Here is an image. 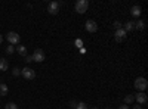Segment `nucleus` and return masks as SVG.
Wrapping results in <instances>:
<instances>
[{"label": "nucleus", "mask_w": 148, "mask_h": 109, "mask_svg": "<svg viewBox=\"0 0 148 109\" xmlns=\"http://www.w3.org/2000/svg\"><path fill=\"white\" fill-rule=\"evenodd\" d=\"M59 6H61V5H59L58 2H51V3L47 5V12H49L51 15H58Z\"/></svg>", "instance_id": "8"}, {"label": "nucleus", "mask_w": 148, "mask_h": 109, "mask_svg": "<svg viewBox=\"0 0 148 109\" xmlns=\"http://www.w3.org/2000/svg\"><path fill=\"white\" fill-rule=\"evenodd\" d=\"M108 109H111V108H108Z\"/></svg>", "instance_id": "29"}, {"label": "nucleus", "mask_w": 148, "mask_h": 109, "mask_svg": "<svg viewBox=\"0 0 148 109\" xmlns=\"http://www.w3.org/2000/svg\"><path fill=\"white\" fill-rule=\"evenodd\" d=\"M5 109H18V106H16L14 102H9V103H6Z\"/></svg>", "instance_id": "17"}, {"label": "nucleus", "mask_w": 148, "mask_h": 109, "mask_svg": "<svg viewBox=\"0 0 148 109\" xmlns=\"http://www.w3.org/2000/svg\"><path fill=\"white\" fill-rule=\"evenodd\" d=\"M6 39H8L9 44H12V46L18 44V43H19V40H21L19 34H18V32H15V31H9V32H8V35H6Z\"/></svg>", "instance_id": "3"}, {"label": "nucleus", "mask_w": 148, "mask_h": 109, "mask_svg": "<svg viewBox=\"0 0 148 109\" xmlns=\"http://www.w3.org/2000/svg\"><path fill=\"white\" fill-rule=\"evenodd\" d=\"M144 28H145V22H144L142 19H139L138 22H135V30H139V31H141V30H144Z\"/></svg>", "instance_id": "15"}, {"label": "nucleus", "mask_w": 148, "mask_h": 109, "mask_svg": "<svg viewBox=\"0 0 148 109\" xmlns=\"http://www.w3.org/2000/svg\"><path fill=\"white\" fill-rule=\"evenodd\" d=\"M123 30H125L126 32H129V31H133L135 30V22L133 21H127L125 25H123Z\"/></svg>", "instance_id": "11"}, {"label": "nucleus", "mask_w": 148, "mask_h": 109, "mask_svg": "<svg viewBox=\"0 0 148 109\" xmlns=\"http://www.w3.org/2000/svg\"><path fill=\"white\" fill-rule=\"evenodd\" d=\"M31 56H33L34 62H43V60H45V52H43L42 49H36Z\"/></svg>", "instance_id": "7"}, {"label": "nucleus", "mask_w": 148, "mask_h": 109, "mask_svg": "<svg viewBox=\"0 0 148 109\" xmlns=\"http://www.w3.org/2000/svg\"><path fill=\"white\" fill-rule=\"evenodd\" d=\"M9 93V87L5 83H0V96H6Z\"/></svg>", "instance_id": "13"}, {"label": "nucleus", "mask_w": 148, "mask_h": 109, "mask_svg": "<svg viewBox=\"0 0 148 109\" xmlns=\"http://www.w3.org/2000/svg\"><path fill=\"white\" fill-rule=\"evenodd\" d=\"M76 46H77V47H83V41H82L80 39H77V40H76Z\"/></svg>", "instance_id": "23"}, {"label": "nucleus", "mask_w": 148, "mask_h": 109, "mask_svg": "<svg viewBox=\"0 0 148 109\" xmlns=\"http://www.w3.org/2000/svg\"><path fill=\"white\" fill-rule=\"evenodd\" d=\"M88 9H89V2L88 0H77L76 5H74V10H76L77 14H80V15L86 14Z\"/></svg>", "instance_id": "1"}, {"label": "nucleus", "mask_w": 148, "mask_h": 109, "mask_svg": "<svg viewBox=\"0 0 148 109\" xmlns=\"http://www.w3.org/2000/svg\"><path fill=\"white\" fill-rule=\"evenodd\" d=\"M76 106H77V102H76V100H71V102H70V108H71V109H76Z\"/></svg>", "instance_id": "22"}, {"label": "nucleus", "mask_w": 148, "mask_h": 109, "mask_svg": "<svg viewBox=\"0 0 148 109\" xmlns=\"http://www.w3.org/2000/svg\"><path fill=\"white\" fill-rule=\"evenodd\" d=\"M25 62H28V64L33 62V56H28V55H27V56H25Z\"/></svg>", "instance_id": "24"}, {"label": "nucleus", "mask_w": 148, "mask_h": 109, "mask_svg": "<svg viewBox=\"0 0 148 109\" xmlns=\"http://www.w3.org/2000/svg\"><path fill=\"white\" fill-rule=\"evenodd\" d=\"M119 109H129V106H127V105H121Z\"/></svg>", "instance_id": "25"}, {"label": "nucleus", "mask_w": 148, "mask_h": 109, "mask_svg": "<svg viewBox=\"0 0 148 109\" xmlns=\"http://www.w3.org/2000/svg\"><path fill=\"white\" fill-rule=\"evenodd\" d=\"M15 50L21 55V56H27V47L25 46H22V44H18L16 47H15Z\"/></svg>", "instance_id": "12"}, {"label": "nucleus", "mask_w": 148, "mask_h": 109, "mask_svg": "<svg viewBox=\"0 0 148 109\" xmlns=\"http://www.w3.org/2000/svg\"><path fill=\"white\" fill-rule=\"evenodd\" d=\"M135 102V97H133V94H127L126 97H125V105H130Z\"/></svg>", "instance_id": "16"}, {"label": "nucleus", "mask_w": 148, "mask_h": 109, "mask_svg": "<svg viewBox=\"0 0 148 109\" xmlns=\"http://www.w3.org/2000/svg\"><path fill=\"white\" fill-rule=\"evenodd\" d=\"M114 28H116V30H120V28H123V24H121L120 21H116V22H114Z\"/></svg>", "instance_id": "21"}, {"label": "nucleus", "mask_w": 148, "mask_h": 109, "mask_svg": "<svg viewBox=\"0 0 148 109\" xmlns=\"http://www.w3.org/2000/svg\"><path fill=\"white\" fill-rule=\"evenodd\" d=\"M92 109H98V108H92Z\"/></svg>", "instance_id": "28"}, {"label": "nucleus", "mask_w": 148, "mask_h": 109, "mask_svg": "<svg viewBox=\"0 0 148 109\" xmlns=\"http://www.w3.org/2000/svg\"><path fill=\"white\" fill-rule=\"evenodd\" d=\"M133 86H135V89H136L138 91H145L147 90V87H148V81L144 78V77H138L136 80H135V83H133Z\"/></svg>", "instance_id": "2"}, {"label": "nucleus", "mask_w": 148, "mask_h": 109, "mask_svg": "<svg viewBox=\"0 0 148 109\" xmlns=\"http://www.w3.org/2000/svg\"><path fill=\"white\" fill-rule=\"evenodd\" d=\"M126 37H127V32H126L125 30H123V28L116 30V32H114V40H116L117 43L125 41V40H126Z\"/></svg>", "instance_id": "5"}, {"label": "nucleus", "mask_w": 148, "mask_h": 109, "mask_svg": "<svg viewBox=\"0 0 148 109\" xmlns=\"http://www.w3.org/2000/svg\"><path fill=\"white\" fill-rule=\"evenodd\" d=\"M14 52H15V47L12 46V44H9V46L6 47V53H8V55H12Z\"/></svg>", "instance_id": "18"}, {"label": "nucleus", "mask_w": 148, "mask_h": 109, "mask_svg": "<svg viewBox=\"0 0 148 109\" xmlns=\"http://www.w3.org/2000/svg\"><path fill=\"white\" fill-rule=\"evenodd\" d=\"M84 27H86V31H88V32H96L98 31V24L95 21H92V19L86 21Z\"/></svg>", "instance_id": "6"}, {"label": "nucleus", "mask_w": 148, "mask_h": 109, "mask_svg": "<svg viewBox=\"0 0 148 109\" xmlns=\"http://www.w3.org/2000/svg\"><path fill=\"white\" fill-rule=\"evenodd\" d=\"M133 97H135V100L138 102V105H144V103H147V100H148L147 94H145V93H142V91H138L136 94L133 96Z\"/></svg>", "instance_id": "9"}, {"label": "nucleus", "mask_w": 148, "mask_h": 109, "mask_svg": "<svg viewBox=\"0 0 148 109\" xmlns=\"http://www.w3.org/2000/svg\"><path fill=\"white\" fill-rule=\"evenodd\" d=\"M2 41H3V35L0 34V44H2Z\"/></svg>", "instance_id": "27"}, {"label": "nucleus", "mask_w": 148, "mask_h": 109, "mask_svg": "<svg viewBox=\"0 0 148 109\" xmlns=\"http://www.w3.org/2000/svg\"><path fill=\"white\" fill-rule=\"evenodd\" d=\"M21 75L25 78V80H34L36 78V72L30 66H25L24 69H21Z\"/></svg>", "instance_id": "4"}, {"label": "nucleus", "mask_w": 148, "mask_h": 109, "mask_svg": "<svg viewBox=\"0 0 148 109\" xmlns=\"http://www.w3.org/2000/svg\"><path fill=\"white\" fill-rule=\"evenodd\" d=\"M12 74H14L15 77L21 75V69H19V68H14V69H12Z\"/></svg>", "instance_id": "20"}, {"label": "nucleus", "mask_w": 148, "mask_h": 109, "mask_svg": "<svg viewBox=\"0 0 148 109\" xmlns=\"http://www.w3.org/2000/svg\"><path fill=\"white\" fill-rule=\"evenodd\" d=\"M9 69V64H8V60L6 59H0V71H8Z\"/></svg>", "instance_id": "14"}, {"label": "nucleus", "mask_w": 148, "mask_h": 109, "mask_svg": "<svg viewBox=\"0 0 148 109\" xmlns=\"http://www.w3.org/2000/svg\"><path fill=\"white\" fill-rule=\"evenodd\" d=\"M76 109H88V105H86L84 102H80V103H77Z\"/></svg>", "instance_id": "19"}, {"label": "nucleus", "mask_w": 148, "mask_h": 109, "mask_svg": "<svg viewBox=\"0 0 148 109\" xmlns=\"http://www.w3.org/2000/svg\"><path fill=\"white\" fill-rule=\"evenodd\" d=\"M141 6H132V9H130V15L132 16H135V18H139L141 16Z\"/></svg>", "instance_id": "10"}, {"label": "nucleus", "mask_w": 148, "mask_h": 109, "mask_svg": "<svg viewBox=\"0 0 148 109\" xmlns=\"http://www.w3.org/2000/svg\"><path fill=\"white\" fill-rule=\"evenodd\" d=\"M133 109H142V108H141V105H136V106H133Z\"/></svg>", "instance_id": "26"}]
</instances>
